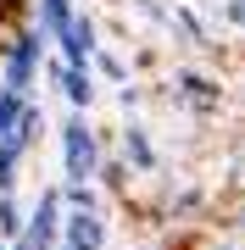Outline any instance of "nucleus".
<instances>
[{
	"mask_svg": "<svg viewBox=\"0 0 245 250\" xmlns=\"http://www.w3.org/2000/svg\"><path fill=\"white\" fill-rule=\"evenodd\" d=\"M22 161L28 150L17 139H0V195H17V178H22Z\"/></svg>",
	"mask_w": 245,
	"mask_h": 250,
	"instance_id": "12",
	"label": "nucleus"
},
{
	"mask_svg": "<svg viewBox=\"0 0 245 250\" xmlns=\"http://www.w3.org/2000/svg\"><path fill=\"white\" fill-rule=\"evenodd\" d=\"M6 139H17L22 150H34L39 139H45V111L34 106V100H22V111H17V123H11V134Z\"/></svg>",
	"mask_w": 245,
	"mask_h": 250,
	"instance_id": "11",
	"label": "nucleus"
},
{
	"mask_svg": "<svg viewBox=\"0 0 245 250\" xmlns=\"http://www.w3.org/2000/svg\"><path fill=\"white\" fill-rule=\"evenodd\" d=\"M62 245L67 250H106V217L100 211H67L62 217Z\"/></svg>",
	"mask_w": 245,
	"mask_h": 250,
	"instance_id": "7",
	"label": "nucleus"
},
{
	"mask_svg": "<svg viewBox=\"0 0 245 250\" xmlns=\"http://www.w3.org/2000/svg\"><path fill=\"white\" fill-rule=\"evenodd\" d=\"M234 228H240V233H245V211H240V223H234Z\"/></svg>",
	"mask_w": 245,
	"mask_h": 250,
	"instance_id": "19",
	"label": "nucleus"
},
{
	"mask_svg": "<svg viewBox=\"0 0 245 250\" xmlns=\"http://www.w3.org/2000/svg\"><path fill=\"white\" fill-rule=\"evenodd\" d=\"M0 250H22V245H6V239H0Z\"/></svg>",
	"mask_w": 245,
	"mask_h": 250,
	"instance_id": "18",
	"label": "nucleus"
},
{
	"mask_svg": "<svg viewBox=\"0 0 245 250\" xmlns=\"http://www.w3.org/2000/svg\"><path fill=\"white\" fill-rule=\"evenodd\" d=\"M45 45H50V39L39 34L34 22H17V28H11L6 50H0V83H6L11 95L28 100V89L39 83V67H45Z\"/></svg>",
	"mask_w": 245,
	"mask_h": 250,
	"instance_id": "1",
	"label": "nucleus"
},
{
	"mask_svg": "<svg viewBox=\"0 0 245 250\" xmlns=\"http://www.w3.org/2000/svg\"><path fill=\"white\" fill-rule=\"evenodd\" d=\"M17 111H22V95H11L6 83H0V139L11 134V123H17Z\"/></svg>",
	"mask_w": 245,
	"mask_h": 250,
	"instance_id": "15",
	"label": "nucleus"
},
{
	"mask_svg": "<svg viewBox=\"0 0 245 250\" xmlns=\"http://www.w3.org/2000/svg\"><path fill=\"white\" fill-rule=\"evenodd\" d=\"M73 0H34V28H39V34H45V39H56V34H62V28H67V17H73Z\"/></svg>",
	"mask_w": 245,
	"mask_h": 250,
	"instance_id": "10",
	"label": "nucleus"
},
{
	"mask_svg": "<svg viewBox=\"0 0 245 250\" xmlns=\"http://www.w3.org/2000/svg\"><path fill=\"white\" fill-rule=\"evenodd\" d=\"M50 78L56 89H62V100L73 111H89L100 100V83H95V67H67V62H50Z\"/></svg>",
	"mask_w": 245,
	"mask_h": 250,
	"instance_id": "6",
	"label": "nucleus"
},
{
	"mask_svg": "<svg viewBox=\"0 0 245 250\" xmlns=\"http://www.w3.org/2000/svg\"><path fill=\"white\" fill-rule=\"evenodd\" d=\"M89 67L100 72V78H111V83H128V62L111 56V50H100V45H95V56H89Z\"/></svg>",
	"mask_w": 245,
	"mask_h": 250,
	"instance_id": "14",
	"label": "nucleus"
},
{
	"mask_svg": "<svg viewBox=\"0 0 245 250\" xmlns=\"http://www.w3.org/2000/svg\"><path fill=\"white\" fill-rule=\"evenodd\" d=\"M62 195L56 189H39V200L22 211V233L11 245H22V250H50V245H62Z\"/></svg>",
	"mask_w": 245,
	"mask_h": 250,
	"instance_id": "3",
	"label": "nucleus"
},
{
	"mask_svg": "<svg viewBox=\"0 0 245 250\" xmlns=\"http://www.w3.org/2000/svg\"><path fill=\"white\" fill-rule=\"evenodd\" d=\"M212 250H245V245H240V239H228V245H212Z\"/></svg>",
	"mask_w": 245,
	"mask_h": 250,
	"instance_id": "17",
	"label": "nucleus"
},
{
	"mask_svg": "<svg viewBox=\"0 0 245 250\" xmlns=\"http://www.w3.org/2000/svg\"><path fill=\"white\" fill-rule=\"evenodd\" d=\"M17 233H22V200L17 195H0V239H17Z\"/></svg>",
	"mask_w": 245,
	"mask_h": 250,
	"instance_id": "13",
	"label": "nucleus"
},
{
	"mask_svg": "<svg viewBox=\"0 0 245 250\" xmlns=\"http://www.w3.org/2000/svg\"><path fill=\"white\" fill-rule=\"evenodd\" d=\"M56 50V62H67V67H89V56H95V45H100V22L89 17V11H73V17H67V28L62 34L50 39Z\"/></svg>",
	"mask_w": 245,
	"mask_h": 250,
	"instance_id": "5",
	"label": "nucleus"
},
{
	"mask_svg": "<svg viewBox=\"0 0 245 250\" xmlns=\"http://www.w3.org/2000/svg\"><path fill=\"white\" fill-rule=\"evenodd\" d=\"M173 100H178L184 111H195V117H212L223 106V83L206 78V72H195V67H178L173 72Z\"/></svg>",
	"mask_w": 245,
	"mask_h": 250,
	"instance_id": "4",
	"label": "nucleus"
},
{
	"mask_svg": "<svg viewBox=\"0 0 245 250\" xmlns=\"http://www.w3.org/2000/svg\"><path fill=\"white\" fill-rule=\"evenodd\" d=\"M50 250H67V245H50Z\"/></svg>",
	"mask_w": 245,
	"mask_h": 250,
	"instance_id": "20",
	"label": "nucleus"
},
{
	"mask_svg": "<svg viewBox=\"0 0 245 250\" xmlns=\"http://www.w3.org/2000/svg\"><path fill=\"white\" fill-rule=\"evenodd\" d=\"M56 195H62V211H100V184L95 178H62Z\"/></svg>",
	"mask_w": 245,
	"mask_h": 250,
	"instance_id": "9",
	"label": "nucleus"
},
{
	"mask_svg": "<svg viewBox=\"0 0 245 250\" xmlns=\"http://www.w3.org/2000/svg\"><path fill=\"white\" fill-rule=\"evenodd\" d=\"M100 134L89 128V111H67L62 123V178H95L100 172Z\"/></svg>",
	"mask_w": 245,
	"mask_h": 250,
	"instance_id": "2",
	"label": "nucleus"
},
{
	"mask_svg": "<svg viewBox=\"0 0 245 250\" xmlns=\"http://www.w3.org/2000/svg\"><path fill=\"white\" fill-rule=\"evenodd\" d=\"M123 161L134 172H156V161H162L156 145H151V134H145V123H134V117L123 123Z\"/></svg>",
	"mask_w": 245,
	"mask_h": 250,
	"instance_id": "8",
	"label": "nucleus"
},
{
	"mask_svg": "<svg viewBox=\"0 0 245 250\" xmlns=\"http://www.w3.org/2000/svg\"><path fill=\"white\" fill-rule=\"evenodd\" d=\"M223 22L245 34V0H223Z\"/></svg>",
	"mask_w": 245,
	"mask_h": 250,
	"instance_id": "16",
	"label": "nucleus"
}]
</instances>
